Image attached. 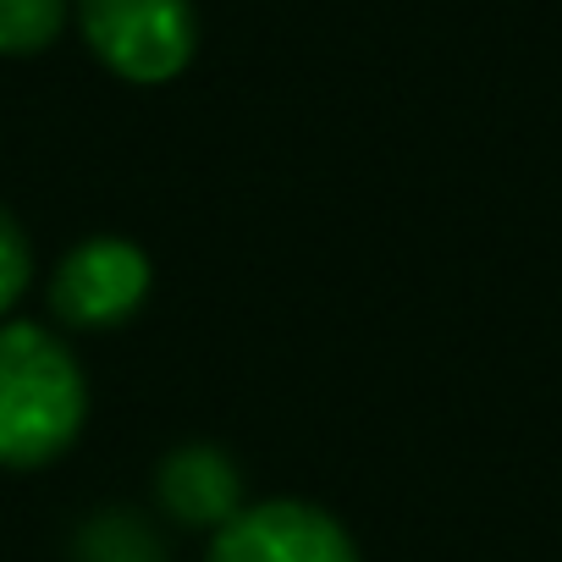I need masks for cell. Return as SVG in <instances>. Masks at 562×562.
Instances as JSON below:
<instances>
[{
    "instance_id": "1",
    "label": "cell",
    "mask_w": 562,
    "mask_h": 562,
    "mask_svg": "<svg viewBox=\"0 0 562 562\" xmlns=\"http://www.w3.org/2000/svg\"><path fill=\"white\" fill-rule=\"evenodd\" d=\"M89 414L83 364L45 326H0V469L61 458Z\"/></svg>"
},
{
    "instance_id": "2",
    "label": "cell",
    "mask_w": 562,
    "mask_h": 562,
    "mask_svg": "<svg viewBox=\"0 0 562 562\" xmlns=\"http://www.w3.org/2000/svg\"><path fill=\"white\" fill-rule=\"evenodd\" d=\"M89 50L127 83H166L193 61L199 23L188 0H83Z\"/></svg>"
},
{
    "instance_id": "3",
    "label": "cell",
    "mask_w": 562,
    "mask_h": 562,
    "mask_svg": "<svg viewBox=\"0 0 562 562\" xmlns=\"http://www.w3.org/2000/svg\"><path fill=\"white\" fill-rule=\"evenodd\" d=\"M149 254L127 237H89L78 243L50 281V310L56 321L78 326V331H105L138 315V304L149 299Z\"/></svg>"
},
{
    "instance_id": "4",
    "label": "cell",
    "mask_w": 562,
    "mask_h": 562,
    "mask_svg": "<svg viewBox=\"0 0 562 562\" xmlns=\"http://www.w3.org/2000/svg\"><path fill=\"white\" fill-rule=\"evenodd\" d=\"M204 562H359V546L326 507L281 496L226 518Z\"/></svg>"
},
{
    "instance_id": "5",
    "label": "cell",
    "mask_w": 562,
    "mask_h": 562,
    "mask_svg": "<svg viewBox=\"0 0 562 562\" xmlns=\"http://www.w3.org/2000/svg\"><path fill=\"white\" fill-rule=\"evenodd\" d=\"M155 496H160V507L177 524H188V529H221L226 518L243 513V474H237V463L221 447L193 441V447H177V452L160 458Z\"/></svg>"
},
{
    "instance_id": "6",
    "label": "cell",
    "mask_w": 562,
    "mask_h": 562,
    "mask_svg": "<svg viewBox=\"0 0 562 562\" xmlns=\"http://www.w3.org/2000/svg\"><path fill=\"white\" fill-rule=\"evenodd\" d=\"M67 23V0H0V56H34Z\"/></svg>"
},
{
    "instance_id": "7",
    "label": "cell",
    "mask_w": 562,
    "mask_h": 562,
    "mask_svg": "<svg viewBox=\"0 0 562 562\" xmlns=\"http://www.w3.org/2000/svg\"><path fill=\"white\" fill-rule=\"evenodd\" d=\"M29 281H34V248L12 221V210H0V315L29 293Z\"/></svg>"
}]
</instances>
